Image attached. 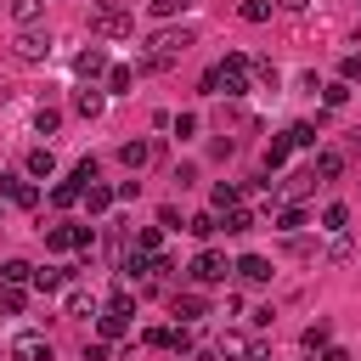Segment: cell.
<instances>
[{
	"mask_svg": "<svg viewBox=\"0 0 361 361\" xmlns=\"http://www.w3.org/2000/svg\"><path fill=\"white\" fill-rule=\"evenodd\" d=\"M0 197L17 203V209H34V203H39V192H34L28 175H0Z\"/></svg>",
	"mask_w": 361,
	"mask_h": 361,
	"instance_id": "9",
	"label": "cell"
},
{
	"mask_svg": "<svg viewBox=\"0 0 361 361\" xmlns=\"http://www.w3.org/2000/svg\"><path fill=\"white\" fill-rule=\"evenodd\" d=\"M271 11H276L271 0H243V6H237V17H243V23H265Z\"/></svg>",
	"mask_w": 361,
	"mask_h": 361,
	"instance_id": "29",
	"label": "cell"
},
{
	"mask_svg": "<svg viewBox=\"0 0 361 361\" xmlns=\"http://www.w3.org/2000/svg\"><path fill=\"white\" fill-rule=\"evenodd\" d=\"M338 79H344V85H355V79H361V51H350V56L338 62Z\"/></svg>",
	"mask_w": 361,
	"mask_h": 361,
	"instance_id": "39",
	"label": "cell"
},
{
	"mask_svg": "<svg viewBox=\"0 0 361 361\" xmlns=\"http://www.w3.org/2000/svg\"><path fill=\"white\" fill-rule=\"evenodd\" d=\"M73 73H79L85 85H90V79H102V73H107V51H102V45H85V51L73 56Z\"/></svg>",
	"mask_w": 361,
	"mask_h": 361,
	"instance_id": "12",
	"label": "cell"
},
{
	"mask_svg": "<svg viewBox=\"0 0 361 361\" xmlns=\"http://www.w3.org/2000/svg\"><path fill=\"white\" fill-rule=\"evenodd\" d=\"M344 158H350V152H338V147H316L310 180H338V175H344Z\"/></svg>",
	"mask_w": 361,
	"mask_h": 361,
	"instance_id": "8",
	"label": "cell"
},
{
	"mask_svg": "<svg viewBox=\"0 0 361 361\" xmlns=\"http://www.w3.org/2000/svg\"><path fill=\"white\" fill-rule=\"evenodd\" d=\"M271 6H276V11H305L310 0H271Z\"/></svg>",
	"mask_w": 361,
	"mask_h": 361,
	"instance_id": "46",
	"label": "cell"
},
{
	"mask_svg": "<svg viewBox=\"0 0 361 361\" xmlns=\"http://www.w3.org/2000/svg\"><path fill=\"white\" fill-rule=\"evenodd\" d=\"M68 316H102L96 293H85V288H68Z\"/></svg>",
	"mask_w": 361,
	"mask_h": 361,
	"instance_id": "22",
	"label": "cell"
},
{
	"mask_svg": "<svg viewBox=\"0 0 361 361\" xmlns=\"http://www.w3.org/2000/svg\"><path fill=\"white\" fill-rule=\"evenodd\" d=\"M248 79H254V56L231 51L226 62H214V68L197 79V90H203V96H243V90H248Z\"/></svg>",
	"mask_w": 361,
	"mask_h": 361,
	"instance_id": "2",
	"label": "cell"
},
{
	"mask_svg": "<svg viewBox=\"0 0 361 361\" xmlns=\"http://www.w3.org/2000/svg\"><path fill=\"white\" fill-rule=\"evenodd\" d=\"M102 107H107V90H96V85H79V90H73V113H79V118H96Z\"/></svg>",
	"mask_w": 361,
	"mask_h": 361,
	"instance_id": "14",
	"label": "cell"
},
{
	"mask_svg": "<svg viewBox=\"0 0 361 361\" xmlns=\"http://www.w3.org/2000/svg\"><path fill=\"white\" fill-rule=\"evenodd\" d=\"M209 203H214V214H226V209H237V203H243V192H237L231 180H220V186L209 192Z\"/></svg>",
	"mask_w": 361,
	"mask_h": 361,
	"instance_id": "23",
	"label": "cell"
},
{
	"mask_svg": "<svg viewBox=\"0 0 361 361\" xmlns=\"http://www.w3.org/2000/svg\"><path fill=\"white\" fill-rule=\"evenodd\" d=\"M322 102H327V107H344V102H350V85H344V79H333V85L322 90Z\"/></svg>",
	"mask_w": 361,
	"mask_h": 361,
	"instance_id": "38",
	"label": "cell"
},
{
	"mask_svg": "<svg viewBox=\"0 0 361 361\" xmlns=\"http://www.w3.org/2000/svg\"><path fill=\"white\" fill-rule=\"evenodd\" d=\"M175 135H180V141L197 135V113H180V118H175Z\"/></svg>",
	"mask_w": 361,
	"mask_h": 361,
	"instance_id": "43",
	"label": "cell"
},
{
	"mask_svg": "<svg viewBox=\"0 0 361 361\" xmlns=\"http://www.w3.org/2000/svg\"><path fill=\"white\" fill-rule=\"evenodd\" d=\"M299 226H305V209L299 203H282L276 209V231H299Z\"/></svg>",
	"mask_w": 361,
	"mask_h": 361,
	"instance_id": "31",
	"label": "cell"
},
{
	"mask_svg": "<svg viewBox=\"0 0 361 361\" xmlns=\"http://www.w3.org/2000/svg\"><path fill=\"white\" fill-rule=\"evenodd\" d=\"M0 288H34V265L28 259H0Z\"/></svg>",
	"mask_w": 361,
	"mask_h": 361,
	"instance_id": "15",
	"label": "cell"
},
{
	"mask_svg": "<svg viewBox=\"0 0 361 361\" xmlns=\"http://www.w3.org/2000/svg\"><path fill=\"white\" fill-rule=\"evenodd\" d=\"M124 333H130V316H124V310H113V305H102V316H96V338L118 344Z\"/></svg>",
	"mask_w": 361,
	"mask_h": 361,
	"instance_id": "13",
	"label": "cell"
},
{
	"mask_svg": "<svg viewBox=\"0 0 361 361\" xmlns=\"http://www.w3.org/2000/svg\"><path fill=\"white\" fill-rule=\"evenodd\" d=\"M107 305H113V310H124V316H135V293H130V288H113V299H107Z\"/></svg>",
	"mask_w": 361,
	"mask_h": 361,
	"instance_id": "41",
	"label": "cell"
},
{
	"mask_svg": "<svg viewBox=\"0 0 361 361\" xmlns=\"http://www.w3.org/2000/svg\"><path fill=\"white\" fill-rule=\"evenodd\" d=\"M51 203H56V209H73V203H85V186H79V180L68 175L62 186H51Z\"/></svg>",
	"mask_w": 361,
	"mask_h": 361,
	"instance_id": "20",
	"label": "cell"
},
{
	"mask_svg": "<svg viewBox=\"0 0 361 361\" xmlns=\"http://www.w3.org/2000/svg\"><path fill=\"white\" fill-rule=\"evenodd\" d=\"M28 299H23V288H0V316H17Z\"/></svg>",
	"mask_w": 361,
	"mask_h": 361,
	"instance_id": "36",
	"label": "cell"
},
{
	"mask_svg": "<svg viewBox=\"0 0 361 361\" xmlns=\"http://www.w3.org/2000/svg\"><path fill=\"white\" fill-rule=\"evenodd\" d=\"M316 361H350V350H344V344H327V350H322Z\"/></svg>",
	"mask_w": 361,
	"mask_h": 361,
	"instance_id": "45",
	"label": "cell"
},
{
	"mask_svg": "<svg viewBox=\"0 0 361 361\" xmlns=\"http://www.w3.org/2000/svg\"><path fill=\"white\" fill-rule=\"evenodd\" d=\"M220 231H226V237H243V231H254V214L237 203V209H226V214H220Z\"/></svg>",
	"mask_w": 361,
	"mask_h": 361,
	"instance_id": "18",
	"label": "cell"
},
{
	"mask_svg": "<svg viewBox=\"0 0 361 361\" xmlns=\"http://www.w3.org/2000/svg\"><path fill=\"white\" fill-rule=\"evenodd\" d=\"M288 152H293V147H288V135H276V141L265 147V169H282V164H288Z\"/></svg>",
	"mask_w": 361,
	"mask_h": 361,
	"instance_id": "33",
	"label": "cell"
},
{
	"mask_svg": "<svg viewBox=\"0 0 361 361\" xmlns=\"http://www.w3.org/2000/svg\"><path fill=\"white\" fill-rule=\"evenodd\" d=\"M169 355H192V327H169Z\"/></svg>",
	"mask_w": 361,
	"mask_h": 361,
	"instance_id": "34",
	"label": "cell"
},
{
	"mask_svg": "<svg viewBox=\"0 0 361 361\" xmlns=\"http://www.w3.org/2000/svg\"><path fill=\"white\" fill-rule=\"evenodd\" d=\"M192 45H197V34H192V28H158V34L147 39V51H141V62H135V68H141V73H164V68H169V62H180Z\"/></svg>",
	"mask_w": 361,
	"mask_h": 361,
	"instance_id": "1",
	"label": "cell"
},
{
	"mask_svg": "<svg viewBox=\"0 0 361 361\" xmlns=\"http://www.w3.org/2000/svg\"><path fill=\"white\" fill-rule=\"evenodd\" d=\"M118 164H124V169H147V164H152V141H124V147H118Z\"/></svg>",
	"mask_w": 361,
	"mask_h": 361,
	"instance_id": "16",
	"label": "cell"
},
{
	"mask_svg": "<svg viewBox=\"0 0 361 361\" xmlns=\"http://www.w3.org/2000/svg\"><path fill=\"white\" fill-rule=\"evenodd\" d=\"M231 271H237V282H248V288H265V282H271V259H265V254H243Z\"/></svg>",
	"mask_w": 361,
	"mask_h": 361,
	"instance_id": "10",
	"label": "cell"
},
{
	"mask_svg": "<svg viewBox=\"0 0 361 361\" xmlns=\"http://www.w3.org/2000/svg\"><path fill=\"white\" fill-rule=\"evenodd\" d=\"M28 175H34V180H51V175H56V152H51V147H34V152H28Z\"/></svg>",
	"mask_w": 361,
	"mask_h": 361,
	"instance_id": "17",
	"label": "cell"
},
{
	"mask_svg": "<svg viewBox=\"0 0 361 361\" xmlns=\"http://www.w3.org/2000/svg\"><path fill=\"white\" fill-rule=\"evenodd\" d=\"M113 197H118V192H113V186H102V180H96V186H85V209H90V214H107V209H113Z\"/></svg>",
	"mask_w": 361,
	"mask_h": 361,
	"instance_id": "21",
	"label": "cell"
},
{
	"mask_svg": "<svg viewBox=\"0 0 361 361\" xmlns=\"http://www.w3.org/2000/svg\"><path fill=\"white\" fill-rule=\"evenodd\" d=\"M192 361H220V355L214 350H192Z\"/></svg>",
	"mask_w": 361,
	"mask_h": 361,
	"instance_id": "47",
	"label": "cell"
},
{
	"mask_svg": "<svg viewBox=\"0 0 361 361\" xmlns=\"http://www.w3.org/2000/svg\"><path fill=\"white\" fill-rule=\"evenodd\" d=\"M186 231H192V237H214V231H220V214H214V209H203V214H192V220H186Z\"/></svg>",
	"mask_w": 361,
	"mask_h": 361,
	"instance_id": "27",
	"label": "cell"
},
{
	"mask_svg": "<svg viewBox=\"0 0 361 361\" xmlns=\"http://www.w3.org/2000/svg\"><path fill=\"white\" fill-rule=\"evenodd\" d=\"M248 361H271V350H254V355H248Z\"/></svg>",
	"mask_w": 361,
	"mask_h": 361,
	"instance_id": "48",
	"label": "cell"
},
{
	"mask_svg": "<svg viewBox=\"0 0 361 361\" xmlns=\"http://www.w3.org/2000/svg\"><path fill=\"white\" fill-rule=\"evenodd\" d=\"M90 34L124 39V34H130V6H124V0H90Z\"/></svg>",
	"mask_w": 361,
	"mask_h": 361,
	"instance_id": "3",
	"label": "cell"
},
{
	"mask_svg": "<svg viewBox=\"0 0 361 361\" xmlns=\"http://www.w3.org/2000/svg\"><path fill=\"white\" fill-rule=\"evenodd\" d=\"M169 310H175V316H180V327H186V322H203V316H209V299H203L197 288H186V293H175V299H169Z\"/></svg>",
	"mask_w": 361,
	"mask_h": 361,
	"instance_id": "11",
	"label": "cell"
},
{
	"mask_svg": "<svg viewBox=\"0 0 361 361\" xmlns=\"http://www.w3.org/2000/svg\"><path fill=\"white\" fill-rule=\"evenodd\" d=\"M175 6H192V0H175Z\"/></svg>",
	"mask_w": 361,
	"mask_h": 361,
	"instance_id": "49",
	"label": "cell"
},
{
	"mask_svg": "<svg viewBox=\"0 0 361 361\" xmlns=\"http://www.w3.org/2000/svg\"><path fill=\"white\" fill-rule=\"evenodd\" d=\"M11 51H17V62H45V56H51V34H45V28H23V34L11 39Z\"/></svg>",
	"mask_w": 361,
	"mask_h": 361,
	"instance_id": "7",
	"label": "cell"
},
{
	"mask_svg": "<svg viewBox=\"0 0 361 361\" xmlns=\"http://www.w3.org/2000/svg\"><path fill=\"white\" fill-rule=\"evenodd\" d=\"M282 135H288V147H316V124H305V118H299V124H288Z\"/></svg>",
	"mask_w": 361,
	"mask_h": 361,
	"instance_id": "30",
	"label": "cell"
},
{
	"mask_svg": "<svg viewBox=\"0 0 361 361\" xmlns=\"http://www.w3.org/2000/svg\"><path fill=\"white\" fill-rule=\"evenodd\" d=\"M130 248H135V254H164V231H158V226H141Z\"/></svg>",
	"mask_w": 361,
	"mask_h": 361,
	"instance_id": "24",
	"label": "cell"
},
{
	"mask_svg": "<svg viewBox=\"0 0 361 361\" xmlns=\"http://www.w3.org/2000/svg\"><path fill=\"white\" fill-rule=\"evenodd\" d=\"M344 226H350V209H344V203H327V209H322V231H333V237H338Z\"/></svg>",
	"mask_w": 361,
	"mask_h": 361,
	"instance_id": "26",
	"label": "cell"
},
{
	"mask_svg": "<svg viewBox=\"0 0 361 361\" xmlns=\"http://www.w3.org/2000/svg\"><path fill=\"white\" fill-rule=\"evenodd\" d=\"M11 17H17L23 28H34V17H39V0H11Z\"/></svg>",
	"mask_w": 361,
	"mask_h": 361,
	"instance_id": "35",
	"label": "cell"
},
{
	"mask_svg": "<svg viewBox=\"0 0 361 361\" xmlns=\"http://www.w3.org/2000/svg\"><path fill=\"white\" fill-rule=\"evenodd\" d=\"M226 271H231V259L220 254V248H203L192 265H186V276H192V288H214V282H226Z\"/></svg>",
	"mask_w": 361,
	"mask_h": 361,
	"instance_id": "5",
	"label": "cell"
},
{
	"mask_svg": "<svg viewBox=\"0 0 361 361\" xmlns=\"http://www.w3.org/2000/svg\"><path fill=\"white\" fill-rule=\"evenodd\" d=\"M96 243V231L85 226V220H56L51 231H45V248L51 254H73V248H90Z\"/></svg>",
	"mask_w": 361,
	"mask_h": 361,
	"instance_id": "4",
	"label": "cell"
},
{
	"mask_svg": "<svg viewBox=\"0 0 361 361\" xmlns=\"http://www.w3.org/2000/svg\"><path fill=\"white\" fill-rule=\"evenodd\" d=\"M214 355H243V361H248V355H254V344H248V333H226Z\"/></svg>",
	"mask_w": 361,
	"mask_h": 361,
	"instance_id": "28",
	"label": "cell"
},
{
	"mask_svg": "<svg viewBox=\"0 0 361 361\" xmlns=\"http://www.w3.org/2000/svg\"><path fill=\"white\" fill-rule=\"evenodd\" d=\"M299 344H305V350H310V355H322V350H327V344H333V327H327V322H310V327H305V333H299Z\"/></svg>",
	"mask_w": 361,
	"mask_h": 361,
	"instance_id": "19",
	"label": "cell"
},
{
	"mask_svg": "<svg viewBox=\"0 0 361 361\" xmlns=\"http://www.w3.org/2000/svg\"><path fill=\"white\" fill-rule=\"evenodd\" d=\"M158 226H169V231H186V220H180V209H175V203H164V209H158Z\"/></svg>",
	"mask_w": 361,
	"mask_h": 361,
	"instance_id": "40",
	"label": "cell"
},
{
	"mask_svg": "<svg viewBox=\"0 0 361 361\" xmlns=\"http://www.w3.org/2000/svg\"><path fill=\"white\" fill-rule=\"evenodd\" d=\"M6 355H11V361H51V338L28 327V333H17V338L6 344Z\"/></svg>",
	"mask_w": 361,
	"mask_h": 361,
	"instance_id": "6",
	"label": "cell"
},
{
	"mask_svg": "<svg viewBox=\"0 0 361 361\" xmlns=\"http://www.w3.org/2000/svg\"><path fill=\"white\" fill-rule=\"evenodd\" d=\"M85 361H107V338H90L85 344Z\"/></svg>",
	"mask_w": 361,
	"mask_h": 361,
	"instance_id": "44",
	"label": "cell"
},
{
	"mask_svg": "<svg viewBox=\"0 0 361 361\" xmlns=\"http://www.w3.org/2000/svg\"><path fill=\"white\" fill-rule=\"evenodd\" d=\"M68 276H73V271L51 265V271H34V288H39V293H56V288H68Z\"/></svg>",
	"mask_w": 361,
	"mask_h": 361,
	"instance_id": "25",
	"label": "cell"
},
{
	"mask_svg": "<svg viewBox=\"0 0 361 361\" xmlns=\"http://www.w3.org/2000/svg\"><path fill=\"white\" fill-rule=\"evenodd\" d=\"M56 124H62V107H39V113H34V130H39V135H56Z\"/></svg>",
	"mask_w": 361,
	"mask_h": 361,
	"instance_id": "32",
	"label": "cell"
},
{
	"mask_svg": "<svg viewBox=\"0 0 361 361\" xmlns=\"http://www.w3.org/2000/svg\"><path fill=\"white\" fill-rule=\"evenodd\" d=\"M135 85V68H107V90H130Z\"/></svg>",
	"mask_w": 361,
	"mask_h": 361,
	"instance_id": "37",
	"label": "cell"
},
{
	"mask_svg": "<svg viewBox=\"0 0 361 361\" xmlns=\"http://www.w3.org/2000/svg\"><path fill=\"white\" fill-rule=\"evenodd\" d=\"M141 344H147V350H169V327H147Z\"/></svg>",
	"mask_w": 361,
	"mask_h": 361,
	"instance_id": "42",
	"label": "cell"
}]
</instances>
